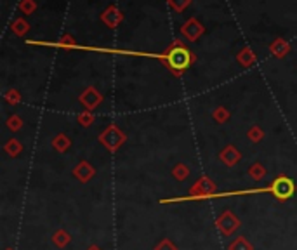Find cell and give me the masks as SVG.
<instances>
[{
  "label": "cell",
  "mask_w": 297,
  "mask_h": 250,
  "mask_svg": "<svg viewBox=\"0 0 297 250\" xmlns=\"http://www.w3.org/2000/svg\"><path fill=\"white\" fill-rule=\"evenodd\" d=\"M269 189L278 202H287L295 195V183L288 176H278L271 181Z\"/></svg>",
  "instance_id": "2"
},
{
  "label": "cell",
  "mask_w": 297,
  "mask_h": 250,
  "mask_svg": "<svg viewBox=\"0 0 297 250\" xmlns=\"http://www.w3.org/2000/svg\"><path fill=\"white\" fill-rule=\"evenodd\" d=\"M165 61H167L169 68H171L174 73H182L186 68L192 65L193 56L190 52V49L184 44H181V40H176L171 45V49H169Z\"/></svg>",
  "instance_id": "1"
},
{
  "label": "cell",
  "mask_w": 297,
  "mask_h": 250,
  "mask_svg": "<svg viewBox=\"0 0 297 250\" xmlns=\"http://www.w3.org/2000/svg\"><path fill=\"white\" fill-rule=\"evenodd\" d=\"M247 172H249V176L252 177L254 181H261V179H264V176H266V169H264V165L259 163V162H256V163L250 165Z\"/></svg>",
  "instance_id": "14"
},
{
  "label": "cell",
  "mask_w": 297,
  "mask_h": 250,
  "mask_svg": "<svg viewBox=\"0 0 297 250\" xmlns=\"http://www.w3.org/2000/svg\"><path fill=\"white\" fill-rule=\"evenodd\" d=\"M169 2H171V6H172L177 12H181V11H184V9H186V6L190 4V0H169Z\"/></svg>",
  "instance_id": "26"
},
{
  "label": "cell",
  "mask_w": 297,
  "mask_h": 250,
  "mask_svg": "<svg viewBox=\"0 0 297 250\" xmlns=\"http://www.w3.org/2000/svg\"><path fill=\"white\" fill-rule=\"evenodd\" d=\"M215 191H218V186H215V183L210 179V177H200V179L190 188L188 200H193V198L195 200H198V198L215 197Z\"/></svg>",
  "instance_id": "3"
},
{
  "label": "cell",
  "mask_w": 297,
  "mask_h": 250,
  "mask_svg": "<svg viewBox=\"0 0 297 250\" xmlns=\"http://www.w3.org/2000/svg\"><path fill=\"white\" fill-rule=\"evenodd\" d=\"M52 243L56 245L58 248H66L68 245L71 243V235L65 230H56L52 235Z\"/></svg>",
  "instance_id": "10"
},
{
  "label": "cell",
  "mask_w": 297,
  "mask_h": 250,
  "mask_svg": "<svg viewBox=\"0 0 297 250\" xmlns=\"http://www.w3.org/2000/svg\"><path fill=\"white\" fill-rule=\"evenodd\" d=\"M182 33H184L186 37H188L190 40H197L198 37L203 33V26L200 23H198L197 19H190L188 23L182 26Z\"/></svg>",
  "instance_id": "9"
},
{
  "label": "cell",
  "mask_w": 297,
  "mask_h": 250,
  "mask_svg": "<svg viewBox=\"0 0 297 250\" xmlns=\"http://www.w3.org/2000/svg\"><path fill=\"white\" fill-rule=\"evenodd\" d=\"M172 176L176 181H186L190 177V167L186 163H177L172 169Z\"/></svg>",
  "instance_id": "15"
},
{
  "label": "cell",
  "mask_w": 297,
  "mask_h": 250,
  "mask_svg": "<svg viewBox=\"0 0 297 250\" xmlns=\"http://www.w3.org/2000/svg\"><path fill=\"white\" fill-rule=\"evenodd\" d=\"M94 174H96V169L92 167L89 162H80L77 167L73 169V177L75 179H78L80 183H89V181L94 177Z\"/></svg>",
  "instance_id": "7"
},
{
  "label": "cell",
  "mask_w": 297,
  "mask_h": 250,
  "mask_svg": "<svg viewBox=\"0 0 297 250\" xmlns=\"http://www.w3.org/2000/svg\"><path fill=\"white\" fill-rule=\"evenodd\" d=\"M7 250H11V248H7Z\"/></svg>",
  "instance_id": "30"
},
{
  "label": "cell",
  "mask_w": 297,
  "mask_h": 250,
  "mask_svg": "<svg viewBox=\"0 0 297 250\" xmlns=\"http://www.w3.org/2000/svg\"><path fill=\"white\" fill-rule=\"evenodd\" d=\"M103 21H104L106 24H108V26L115 28L117 24L122 21V14H120V11H118L115 6H112V7H110V9L106 11L104 14H103Z\"/></svg>",
  "instance_id": "11"
},
{
  "label": "cell",
  "mask_w": 297,
  "mask_h": 250,
  "mask_svg": "<svg viewBox=\"0 0 297 250\" xmlns=\"http://www.w3.org/2000/svg\"><path fill=\"white\" fill-rule=\"evenodd\" d=\"M212 117H214V120L218 122V124H224V122L230 120V112H228L226 108H218V109H214Z\"/></svg>",
  "instance_id": "19"
},
{
  "label": "cell",
  "mask_w": 297,
  "mask_h": 250,
  "mask_svg": "<svg viewBox=\"0 0 297 250\" xmlns=\"http://www.w3.org/2000/svg\"><path fill=\"white\" fill-rule=\"evenodd\" d=\"M241 226V221L233 214L231 210H226L215 219V228L223 236H231L238 228Z\"/></svg>",
  "instance_id": "5"
},
{
  "label": "cell",
  "mask_w": 297,
  "mask_h": 250,
  "mask_svg": "<svg viewBox=\"0 0 297 250\" xmlns=\"http://www.w3.org/2000/svg\"><path fill=\"white\" fill-rule=\"evenodd\" d=\"M287 50H288V45H287V42L285 40H275L273 44H271V52L275 54L277 58H283L287 54Z\"/></svg>",
  "instance_id": "17"
},
{
  "label": "cell",
  "mask_w": 297,
  "mask_h": 250,
  "mask_svg": "<svg viewBox=\"0 0 297 250\" xmlns=\"http://www.w3.org/2000/svg\"><path fill=\"white\" fill-rule=\"evenodd\" d=\"M12 30H14L18 35H23V33L28 30V24L24 23L23 19H18V21H14V24H12Z\"/></svg>",
  "instance_id": "25"
},
{
  "label": "cell",
  "mask_w": 297,
  "mask_h": 250,
  "mask_svg": "<svg viewBox=\"0 0 297 250\" xmlns=\"http://www.w3.org/2000/svg\"><path fill=\"white\" fill-rule=\"evenodd\" d=\"M101 101H103V96H101L94 87H87L86 91L82 92V96H80V103L86 106L87 109L97 108V104H101Z\"/></svg>",
  "instance_id": "6"
},
{
  "label": "cell",
  "mask_w": 297,
  "mask_h": 250,
  "mask_svg": "<svg viewBox=\"0 0 297 250\" xmlns=\"http://www.w3.org/2000/svg\"><path fill=\"white\" fill-rule=\"evenodd\" d=\"M59 45H63V47H73L75 42H73L71 37H63V40L59 42Z\"/></svg>",
  "instance_id": "28"
},
{
  "label": "cell",
  "mask_w": 297,
  "mask_h": 250,
  "mask_svg": "<svg viewBox=\"0 0 297 250\" xmlns=\"http://www.w3.org/2000/svg\"><path fill=\"white\" fill-rule=\"evenodd\" d=\"M125 139H127L125 134L122 132V130L118 129L117 125L106 127V129L99 135V141L103 143V145L108 148L110 151H117L118 148H120L125 143Z\"/></svg>",
  "instance_id": "4"
},
{
  "label": "cell",
  "mask_w": 297,
  "mask_h": 250,
  "mask_svg": "<svg viewBox=\"0 0 297 250\" xmlns=\"http://www.w3.org/2000/svg\"><path fill=\"white\" fill-rule=\"evenodd\" d=\"M4 150H6L7 155L18 156L21 151H23V146H21V143L18 141V139H9V141L6 143V146H4Z\"/></svg>",
  "instance_id": "16"
},
{
  "label": "cell",
  "mask_w": 297,
  "mask_h": 250,
  "mask_svg": "<svg viewBox=\"0 0 297 250\" xmlns=\"http://www.w3.org/2000/svg\"><path fill=\"white\" fill-rule=\"evenodd\" d=\"M78 118V122L80 124H82L84 127H89L92 124V122H94V115H92L91 112H84V113H80V115L77 117Z\"/></svg>",
  "instance_id": "23"
},
{
  "label": "cell",
  "mask_w": 297,
  "mask_h": 250,
  "mask_svg": "<svg viewBox=\"0 0 297 250\" xmlns=\"http://www.w3.org/2000/svg\"><path fill=\"white\" fill-rule=\"evenodd\" d=\"M153 250H177V247L174 245V241H171L169 238H162L155 245Z\"/></svg>",
  "instance_id": "21"
},
{
  "label": "cell",
  "mask_w": 297,
  "mask_h": 250,
  "mask_svg": "<svg viewBox=\"0 0 297 250\" xmlns=\"http://www.w3.org/2000/svg\"><path fill=\"white\" fill-rule=\"evenodd\" d=\"M247 135H249V139H250V141H252V143H259L262 137H264V132H262L261 127L254 125V127H250V129H249Z\"/></svg>",
  "instance_id": "20"
},
{
  "label": "cell",
  "mask_w": 297,
  "mask_h": 250,
  "mask_svg": "<svg viewBox=\"0 0 297 250\" xmlns=\"http://www.w3.org/2000/svg\"><path fill=\"white\" fill-rule=\"evenodd\" d=\"M6 101H7L9 104H18L19 101H21L19 92H18V91H7V92H6Z\"/></svg>",
  "instance_id": "24"
},
{
  "label": "cell",
  "mask_w": 297,
  "mask_h": 250,
  "mask_svg": "<svg viewBox=\"0 0 297 250\" xmlns=\"http://www.w3.org/2000/svg\"><path fill=\"white\" fill-rule=\"evenodd\" d=\"M70 146H71V141H70V137H66L65 134H58L56 137L52 139V148L58 151V153H65Z\"/></svg>",
  "instance_id": "12"
},
{
  "label": "cell",
  "mask_w": 297,
  "mask_h": 250,
  "mask_svg": "<svg viewBox=\"0 0 297 250\" xmlns=\"http://www.w3.org/2000/svg\"><path fill=\"white\" fill-rule=\"evenodd\" d=\"M87 250H101V248L97 247V245H91V247H89Z\"/></svg>",
  "instance_id": "29"
},
{
  "label": "cell",
  "mask_w": 297,
  "mask_h": 250,
  "mask_svg": "<svg viewBox=\"0 0 297 250\" xmlns=\"http://www.w3.org/2000/svg\"><path fill=\"white\" fill-rule=\"evenodd\" d=\"M21 125H23V120L18 117V115H12L9 117V120H7V127L12 130V132H16V130L21 129Z\"/></svg>",
  "instance_id": "22"
},
{
  "label": "cell",
  "mask_w": 297,
  "mask_h": 250,
  "mask_svg": "<svg viewBox=\"0 0 297 250\" xmlns=\"http://www.w3.org/2000/svg\"><path fill=\"white\" fill-rule=\"evenodd\" d=\"M238 61H240L245 68H249L254 61H256V58H254V52H252V50H250V49H245V50H241V52H240Z\"/></svg>",
  "instance_id": "18"
},
{
  "label": "cell",
  "mask_w": 297,
  "mask_h": 250,
  "mask_svg": "<svg viewBox=\"0 0 297 250\" xmlns=\"http://www.w3.org/2000/svg\"><path fill=\"white\" fill-rule=\"evenodd\" d=\"M219 160L223 162L226 167H235L236 163L241 160V153L238 150H236L235 146H231V145H228L226 148H224L223 151L219 153Z\"/></svg>",
  "instance_id": "8"
},
{
  "label": "cell",
  "mask_w": 297,
  "mask_h": 250,
  "mask_svg": "<svg viewBox=\"0 0 297 250\" xmlns=\"http://www.w3.org/2000/svg\"><path fill=\"white\" fill-rule=\"evenodd\" d=\"M228 250H254V245L245 238V236H236L230 243Z\"/></svg>",
  "instance_id": "13"
},
{
  "label": "cell",
  "mask_w": 297,
  "mask_h": 250,
  "mask_svg": "<svg viewBox=\"0 0 297 250\" xmlns=\"http://www.w3.org/2000/svg\"><path fill=\"white\" fill-rule=\"evenodd\" d=\"M21 9H23L24 12H26V14H30V12H32L33 9H35V4H33L32 0H24V2L21 4Z\"/></svg>",
  "instance_id": "27"
}]
</instances>
